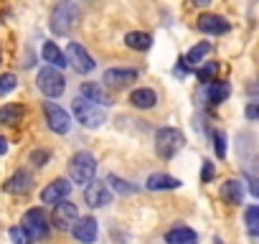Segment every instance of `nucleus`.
<instances>
[{"mask_svg":"<svg viewBox=\"0 0 259 244\" xmlns=\"http://www.w3.org/2000/svg\"><path fill=\"white\" fill-rule=\"evenodd\" d=\"M94 173H97V160H94L92 153L81 150V153H76V155L71 158V163H69V176H71V181H74L76 186H87L89 181H94Z\"/></svg>","mask_w":259,"mask_h":244,"instance_id":"f257e3e1","label":"nucleus"},{"mask_svg":"<svg viewBox=\"0 0 259 244\" xmlns=\"http://www.w3.org/2000/svg\"><path fill=\"white\" fill-rule=\"evenodd\" d=\"M71 107H74L76 122H81L84 128H99L102 122L107 119L104 107H97L94 102H89V99H84V97H74Z\"/></svg>","mask_w":259,"mask_h":244,"instance_id":"f03ea898","label":"nucleus"},{"mask_svg":"<svg viewBox=\"0 0 259 244\" xmlns=\"http://www.w3.org/2000/svg\"><path fill=\"white\" fill-rule=\"evenodd\" d=\"M183 143H186V138H183V133L176 130V128H163V130H158V135H155V150H158V155L165 158V160L176 158L178 150L183 148Z\"/></svg>","mask_w":259,"mask_h":244,"instance_id":"7ed1b4c3","label":"nucleus"},{"mask_svg":"<svg viewBox=\"0 0 259 244\" xmlns=\"http://www.w3.org/2000/svg\"><path fill=\"white\" fill-rule=\"evenodd\" d=\"M76 18H79V6L76 3H61L51 13V31L56 36H66L76 26Z\"/></svg>","mask_w":259,"mask_h":244,"instance_id":"20e7f679","label":"nucleus"},{"mask_svg":"<svg viewBox=\"0 0 259 244\" xmlns=\"http://www.w3.org/2000/svg\"><path fill=\"white\" fill-rule=\"evenodd\" d=\"M36 84H38V89H41L49 99H59V97L64 94V89H66V79H64V74H61L59 69H51V66H46V69L38 71Z\"/></svg>","mask_w":259,"mask_h":244,"instance_id":"39448f33","label":"nucleus"},{"mask_svg":"<svg viewBox=\"0 0 259 244\" xmlns=\"http://www.w3.org/2000/svg\"><path fill=\"white\" fill-rule=\"evenodd\" d=\"M21 226H23V231L31 236V241H33V239H46V236H49V219H46L44 209H28V211L23 214Z\"/></svg>","mask_w":259,"mask_h":244,"instance_id":"423d86ee","label":"nucleus"},{"mask_svg":"<svg viewBox=\"0 0 259 244\" xmlns=\"http://www.w3.org/2000/svg\"><path fill=\"white\" fill-rule=\"evenodd\" d=\"M64 59H66V64L74 66L76 74H89V71H94V59H92V56L87 54V49H84L81 44H76V41H71V44L66 46Z\"/></svg>","mask_w":259,"mask_h":244,"instance_id":"0eeeda50","label":"nucleus"},{"mask_svg":"<svg viewBox=\"0 0 259 244\" xmlns=\"http://www.w3.org/2000/svg\"><path fill=\"white\" fill-rule=\"evenodd\" d=\"M44 114H46V122H49V128L54 133H59V135H66L69 133L71 119H69V114H66L64 107H59L56 102H46L44 104Z\"/></svg>","mask_w":259,"mask_h":244,"instance_id":"6e6552de","label":"nucleus"},{"mask_svg":"<svg viewBox=\"0 0 259 244\" xmlns=\"http://www.w3.org/2000/svg\"><path fill=\"white\" fill-rule=\"evenodd\" d=\"M71 234H74V239L81 241V244H94L97 236H99V224H97V219H92V216H79L76 224L71 226Z\"/></svg>","mask_w":259,"mask_h":244,"instance_id":"1a4fd4ad","label":"nucleus"},{"mask_svg":"<svg viewBox=\"0 0 259 244\" xmlns=\"http://www.w3.org/2000/svg\"><path fill=\"white\" fill-rule=\"evenodd\" d=\"M133 82H138V69H122V66H117V69H107L104 76H102V84L109 87V89H122V87L133 84Z\"/></svg>","mask_w":259,"mask_h":244,"instance_id":"9d476101","label":"nucleus"},{"mask_svg":"<svg viewBox=\"0 0 259 244\" xmlns=\"http://www.w3.org/2000/svg\"><path fill=\"white\" fill-rule=\"evenodd\" d=\"M84 201L92 209H102V206H107L112 201V193H109L104 181H89L87 188H84Z\"/></svg>","mask_w":259,"mask_h":244,"instance_id":"9b49d317","label":"nucleus"},{"mask_svg":"<svg viewBox=\"0 0 259 244\" xmlns=\"http://www.w3.org/2000/svg\"><path fill=\"white\" fill-rule=\"evenodd\" d=\"M71 193V183L66 181V178H54L44 191H41V204H61V201H66V196Z\"/></svg>","mask_w":259,"mask_h":244,"instance_id":"f8f14e48","label":"nucleus"},{"mask_svg":"<svg viewBox=\"0 0 259 244\" xmlns=\"http://www.w3.org/2000/svg\"><path fill=\"white\" fill-rule=\"evenodd\" d=\"M76 219H79V211H76V204H69V201H61V204H56V209H54V226L56 229H61V231H69L74 224H76Z\"/></svg>","mask_w":259,"mask_h":244,"instance_id":"ddd939ff","label":"nucleus"},{"mask_svg":"<svg viewBox=\"0 0 259 244\" xmlns=\"http://www.w3.org/2000/svg\"><path fill=\"white\" fill-rule=\"evenodd\" d=\"M229 94H231V87H229L226 82H211V84H203V89H201V102L213 107V104L226 102Z\"/></svg>","mask_w":259,"mask_h":244,"instance_id":"4468645a","label":"nucleus"},{"mask_svg":"<svg viewBox=\"0 0 259 244\" xmlns=\"http://www.w3.org/2000/svg\"><path fill=\"white\" fill-rule=\"evenodd\" d=\"M198 31L211 33V36H219V33H226L229 31V23H226V18H221L216 13H203L198 18Z\"/></svg>","mask_w":259,"mask_h":244,"instance_id":"2eb2a0df","label":"nucleus"},{"mask_svg":"<svg viewBox=\"0 0 259 244\" xmlns=\"http://www.w3.org/2000/svg\"><path fill=\"white\" fill-rule=\"evenodd\" d=\"M31 188H33V173L31 171H16L6 183L8 193H28Z\"/></svg>","mask_w":259,"mask_h":244,"instance_id":"dca6fc26","label":"nucleus"},{"mask_svg":"<svg viewBox=\"0 0 259 244\" xmlns=\"http://www.w3.org/2000/svg\"><path fill=\"white\" fill-rule=\"evenodd\" d=\"M219 193H221V198H224L226 204L239 206V204L244 201V183H241V181H236V178H229V181H224V183H221Z\"/></svg>","mask_w":259,"mask_h":244,"instance_id":"f3484780","label":"nucleus"},{"mask_svg":"<svg viewBox=\"0 0 259 244\" xmlns=\"http://www.w3.org/2000/svg\"><path fill=\"white\" fill-rule=\"evenodd\" d=\"M79 97H84V99L94 102L97 107H107V104H112V102H109V97H107V92L102 89V84H94V82H84V84H81V94H79Z\"/></svg>","mask_w":259,"mask_h":244,"instance_id":"a211bd4d","label":"nucleus"},{"mask_svg":"<svg viewBox=\"0 0 259 244\" xmlns=\"http://www.w3.org/2000/svg\"><path fill=\"white\" fill-rule=\"evenodd\" d=\"M155 102H158V94L148 87H140L130 94V104L138 107V109H150V107H155Z\"/></svg>","mask_w":259,"mask_h":244,"instance_id":"6ab92c4d","label":"nucleus"},{"mask_svg":"<svg viewBox=\"0 0 259 244\" xmlns=\"http://www.w3.org/2000/svg\"><path fill=\"white\" fill-rule=\"evenodd\" d=\"M150 191H173V188H181V181L168 176V173H153L145 183Z\"/></svg>","mask_w":259,"mask_h":244,"instance_id":"aec40b11","label":"nucleus"},{"mask_svg":"<svg viewBox=\"0 0 259 244\" xmlns=\"http://www.w3.org/2000/svg\"><path fill=\"white\" fill-rule=\"evenodd\" d=\"M165 241L168 244H196L198 241V234L191 229V226H176L165 234Z\"/></svg>","mask_w":259,"mask_h":244,"instance_id":"412c9836","label":"nucleus"},{"mask_svg":"<svg viewBox=\"0 0 259 244\" xmlns=\"http://www.w3.org/2000/svg\"><path fill=\"white\" fill-rule=\"evenodd\" d=\"M26 117V107L23 104H3L0 107V125H18Z\"/></svg>","mask_w":259,"mask_h":244,"instance_id":"4be33fe9","label":"nucleus"},{"mask_svg":"<svg viewBox=\"0 0 259 244\" xmlns=\"http://www.w3.org/2000/svg\"><path fill=\"white\" fill-rule=\"evenodd\" d=\"M41 56H44V61H49V66H51V69H64V66H66V59H64L61 49H59L54 41H46V44H44Z\"/></svg>","mask_w":259,"mask_h":244,"instance_id":"5701e85b","label":"nucleus"},{"mask_svg":"<svg viewBox=\"0 0 259 244\" xmlns=\"http://www.w3.org/2000/svg\"><path fill=\"white\" fill-rule=\"evenodd\" d=\"M124 44H127V49H133V51H148L153 46V36L145 33V31H130L124 36Z\"/></svg>","mask_w":259,"mask_h":244,"instance_id":"b1692460","label":"nucleus"},{"mask_svg":"<svg viewBox=\"0 0 259 244\" xmlns=\"http://www.w3.org/2000/svg\"><path fill=\"white\" fill-rule=\"evenodd\" d=\"M211 54V44L208 41H201V44H196L188 54H186V59H183V64H191V66H196V64H201L206 56Z\"/></svg>","mask_w":259,"mask_h":244,"instance_id":"393cba45","label":"nucleus"},{"mask_svg":"<svg viewBox=\"0 0 259 244\" xmlns=\"http://www.w3.org/2000/svg\"><path fill=\"white\" fill-rule=\"evenodd\" d=\"M244 221H246L249 234H251V236H256V231H259V206H249V209H246V214H244Z\"/></svg>","mask_w":259,"mask_h":244,"instance_id":"a878e982","label":"nucleus"},{"mask_svg":"<svg viewBox=\"0 0 259 244\" xmlns=\"http://www.w3.org/2000/svg\"><path fill=\"white\" fill-rule=\"evenodd\" d=\"M216 74H219V61H208V64H203V66L198 69V79H201L203 84L216 82V79H213Z\"/></svg>","mask_w":259,"mask_h":244,"instance_id":"bb28decb","label":"nucleus"},{"mask_svg":"<svg viewBox=\"0 0 259 244\" xmlns=\"http://www.w3.org/2000/svg\"><path fill=\"white\" fill-rule=\"evenodd\" d=\"M107 183H112V188H114L117 193H124V196H127V193H135V191H138V186H130V183H127L124 178H117L114 173H112V176L107 178Z\"/></svg>","mask_w":259,"mask_h":244,"instance_id":"cd10ccee","label":"nucleus"},{"mask_svg":"<svg viewBox=\"0 0 259 244\" xmlns=\"http://www.w3.org/2000/svg\"><path fill=\"white\" fill-rule=\"evenodd\" d=\"M18 87V76L16 74H0V97L11 94Z\"/></svg>","mask_w":259,"mask_h":244,"instance_id":"c85d7f7f","label":"nucleus"},{"mask_svg":"<svg viewBox=\"0 0 259 244\" xmlns=\"http://www.w3.org/2000/svg\"><path fill=\"white\" fill-rule=\"evenodd\" d=\"M8 236H11V241H13V244H31V236L23 231V226H11Z\"/></svg>","mask_w":259,"mask_h":244,"instance_id":"c756f323","label":"nucleus"},{"mask_svg":"<svg viewBox=\"0 0 259 244\" xmlns=\"http://www.w3.org/2000/svg\"><path fill=\"white\" fill-rule=\"evenodd\" d=\"M213 150L219 158H226V135L224 133H213Z\"/></svg>","mask_w":259,"mask_h":244,"instance_id":"7c9ffc66","label":"nucleus"},{"mask_svg":"<svg viewBox=\"0 0 259 244\" xmlns=\"http://www.w3.org/2000/svg\"><path fill=\"white\" fill-rule=\"evenodd\" d=\"M49 160H51V153H49V150H33V153H31V163H33L36 168H44Z\"/></svg>","mask_w":259,"mask_h":244,"instance_id":"2f4dec72","label":"nucleus"},{"mask_svg":"<svg viewBox=\"0 0 259 244\" xmlns=\"http://www.w3.org/2000/svg\"><path fill=\"white\" fill-rule=\"evenodd\" d=\"M211 178H213V163L203 160V173H201V181H203V183H211Z\"/></svg>","mask_w":259,"mask_h":244,"instance_id":"473e14b6","label":"nucleus"},{"mask_svg":"<svg viewBox=\"0 0 259 244\" xmlns=\"http://www.w3.org/2000/svg\"><path fill=\"white\" fill-rule=\"evenodd\" d=\"M259 117V109H256V104L251 102L249 107H246V119H256Z\"/></svg>","mask_w":259,"mask_h":244,"instance_id":"72a5a7b5","label":"nucleus"},{"mask_svg":"<svg viewBox=\"0 0 259 244\" xmlns=\"http://www.w3.org/2000/svg\"><path fill=\"white\" fill-rule=\"evenodd\" d=\"M6 153H8V140L0 138V155H6Z\"/></svg>","mask_w":259,"mask_h":244,"instance_id":"f704fd0d","label":"nucleus"},{"mask_svg":"<svg viewBox=\"0 0 259 244\" xmlns=\"http://www.w3.org/2000/svg\"><path fill=\"white\" fill-rule=\"evenodd\" d=\"M176 74H178V76H186V74H188V71H186V64H178V66H176Z\"/></svg>","mask_w":259,"mask_h":244,"instance_id":"c9c22d12","label":"nucleus"}]
</instances>
